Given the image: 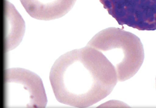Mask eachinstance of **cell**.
I'll list each match as a JSON object with an SVG mask.
<instances>
[{
	"label": "cell",
	"mask_w": 156,
	"mask_h": 108,
	"mask_svg": "<svg viewBox=\"0 0 156 108\" xmlns=\"http://www.w3.org/2000/svg\"><path fill=\"white\" fill-rule=\"evenodd\" d=\"M49 78L57 100L77 108L88 107L102 100L118 81L109 61L87 45L60 56L51 67Z\"/></svg>",
	"instance_id": "1"
},
{
	"label": "cell",
	"mask_w": 156,
	"mask_h": 108,
	"mask_svg": "<svg viewBox=\"0 0 156 108\" xmlns=\"http://www.w3.org/2000/svg\"><path fill=\"white\" fill-rule=\"evenodd\" d=\"M101 52L115 68L118 81L133 76L144 58L143 45L136 35L122 29L110 28L95 35L87 45Z\"/></svg>",
	"instance_id": "2"
},
{
	"label": "cell",
	"mask_w": 156,
	"mask_h": 108,
	"mask_svg": "<svg viewBox=\"0 0 156 108\" xmlns=\"http://www.w3.org/2000/svg\"><path fill=\"white\" fill-rule=\"evenodd\" d=\"M4 81L8 107H46V92L42 80L37 74L19 67L6 69Z\"/></svg>",
	"instance_id": "3"
},
{
	"label": "cell",
	"mask_w": 156,
	"mask_h": 108,
	"mask_svg": "<svg viewBox=\"0 0 156 108\" xmlns=\"http://www.w3.org/2000/svg\"><path fill=\"white\" fill-rule=\"evenodd\" d=\"M32 18L49 20L60 18L68 13L76 0H20Z\"/></svg>",
	"instance_id": "4"
},
{
	"label": "cell",
	"mask_w": 156,
	"mask_h": 108,
	"mask_svg": "<svg viewBox=\"0 0 156 108\" xmlns=\"http://www.w3.org/2000/svg\"><path fill=\"white\" fill-rule=\"evenodd\" d=\"M4 8L5 17L8 24L9 26V34L5 38L4 49L7 52L15 48L21 42L24 33V21L14 6L10 2L5 1Z\"/></svg>",
	"instance_id": "5"
},
{
	"label": "cell",
	"mask_w": 156,
	"mask_h": 108,
	"mask_svg": "<svg viewBox=\"0 0 156 108\" xmlns=\"http://www.w3.org/2000/svg\"><path fill=\"white\" fill-rule=\"evenodd\" d=\"M155 88H156V76L155 79Z\"/></svg>",
	"instance_id": "6"
}]
</instances>
